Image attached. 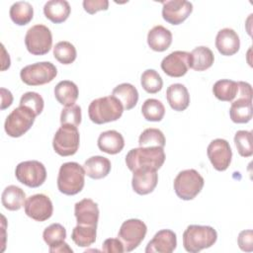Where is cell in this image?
Returning <instances> with one entry per match:
<instances>
[{"mask_svg":"<svg viewBox=\"0 0 253 253\" xmlns=\"http://www.w3.org/2000/svg\"><path fill=\"white\" fill-rule=\"evenodd\" d=\"M217 239L216 230L209 225H189L183 233V246L187 252L198 253L211 247Z\"/></svg>","mask_w":253,"mask_h":253,"instance_id":"obj_4","label":"cell"},{"mask_svg":"<svg viewBox=\"0 0 253 253\" xmlns=\"http://www.w3.org/2000/svg\"><path fill=\"white\" fill-rule=\"evenodd\" d=\"M25 44L28 51L34 55L46 54L52 45L50 30L42 24L31 27L26 33Z\"/></svg>","mask_w":253,"mask_h":253,"instance_id":"obj_8","label":"cell"},{"mask_svg":"<svg viewBox=\"0 0 253 253\" xmlns=\"http://www.w3.org/2000/svg\"><path fill=\"white\" fill-rule=\"evenodd\" d=\"M83 8L88 14H95L99 11H106L109 8L108 0H84Z\"/></svg>","mask_w":253,"mask_h":253,"instance_id":"obj_41","label":"cell"},{"mask_svg":"<svg viewBox=\"0 0 253 253\" xmlns=\"http://www.w3.org/2000/svg\"><path fill=\"white\" fill-rule=\"evenodd\" d=\"M97 236V226L77 224L71 233V239L79 247H88L95 243Z\"/></svg>","mask_w":253,"mask_h":253,"instance_id":"obj_32","label":"cell"},{"mask_svg":"<svg viewBox=\"0 0 253 253\" xmlns=\"http://www.w3.org/2000/svg\"><path fill=\"white\" fill-rule=\"evenodd\" d=\"M102 250L107 253H122L125 252L124 245L119 238H108L103 242Z\"/></svg>","mask_w":253,"mask_h":253,"instance_id":"obj_43","label":"cell"},{"mask_svg":"<svg viewBox=\"0 0 253 253\" xmlns=\"http://www.w3.org/2000/svg\"><path fill=\"white\" fill-rule=\"evenodd\" d=\"M48 251L50 253H65V252H68V253H72L73 250L69 247V245L66 243V242H61L53 247H49Z\"/></svg>","mask_w":253,"mask_h":253,"instance_id":"obj_45","label":"cell"},{"mask_svg":"<svg viewBox=\"0 0 253 253\" xmlns=\"http://www.w3.org/2000/svg\"><path fill=\"white\" fill-rule=\"evenodd\" d=\"M15 176L20 183L30 188H38L46 179V169L38 160L23 161L16 166Z\"/></svg>","mask_w":253,"mask_h":253,"instance_id":"obj_10","label":"cell"},{"mask_svg":"<svg viewBox=\"0 0 253 253\" xmlns=\"http://www.w3.org/2000/svg\"><path fill=\"white\" fill-rule=\"evenodd\" d=\"M99 208L97 203L91 199H83L74 206V215L77 224L97 226L99 220Z\"/></svg>","mask_w":253,"mask_h":253,"instance_id":"obj_17","label":"cell"},{"mask_svg":"<svg viewBox=\"0 0 253 253\" xmlns=\"http://www.w3.org/2000/svg\"><path fill=\"white\" fill-rule=\"evenodd\" d=\"M83 168L85 170V174L88 177L98 180L108 176L111 171L112 165L111 161L107 157L95 155L91 156L84 162Z\"/></svg>","mask_w":253,"mask_h":253,"instance_id":"obj_23","label":"cell"},{"mask_svg":"<svg viewBox=\"0 0 253 253\" xmlns=\"http://www.w3.org/2000/svg\"><path fill=\"white\" fill-rule=\"evenodd\" d=\"M36 117L29 108L19 106L6 118L4 129L9 136L20 137L32 127Z\"/></svg>","mask_w":253,"mask_h":253,"instance_id":"obj_9","label":"cell"},{"mask_svg":"<svg viewBox=\"0 0 253 253\" xmlns=\"http://www.w3.org/2000/svg\"><path fill=\"white\" fill-rule=\"evenodd\" d=\"M42 238L48 247H53L66 238V229L60 223H52L42 232Z\"/></svg>","mask_w":253,"mask_h":253,"instance_id":"obj_38","label":"cell"},{"mask_svg":"<svg viewBox=\"0 0 253 253\" xmlns=\"http://www.w3.org/2000/svg\"><path fill=\"white\" fill-rule=\"evenodd\" d=\"M54 58L62 64H71L77 56L75 46L66 41L58 42L53 47Z\"/></svg>","mask_w":253,"mask_h":253,"instance_id":"obj_35","label":"cell"},{"mask_svg":"<svg viewBox=\"0 0 253 253\" xmlns=\"http://www.w3.org/2000/svg\"><path fill=\"white\" fill-rule=\"evenodd\" d=\"M10 18L18 26L29 24L34 17V8L27 1L15 2L10 7Z\"/></svg>","mask_w":253,"mask_h":253,"instance_id":"obj_31","label":"cell"},{"mask_svg":"<svg viewBox=\"0 0 253 253\" xmlns=\"http://www.w3.org/2000/svg\"><path fill=\"white\" fill-rule=\"evenodd\" d=\"M79 90L77 85L70 80H62L54 87V97L57 102L65 107L72 106L78 99Z\"/></svg>","mask_w":253,"mask_h":253,"instance_id":"obj_26","label":"cell"},{"mask_svg":"<svg viewBox=\"0 0 253 253\" xmlns=\"http://www.w3.org/2000/svg\"><path fill=\"white\" fill-rule=\"evenodd\" d=\"M79 142L80 135L77 126L71 125H61L53 136L52 146L58 155L71 156L77 152Z\"/></svg>","mask_w":253,"mask_h":253,"instance_id":"obj_7","label":"cell"},{"mask_svg":"<svg viewBox=\"0 0 253 253\" xmlns=\"http://www.w3.org/2000/svg\"><path fill=\"white\" fill-rule=\"evenodd\" d=\"M165 136L163 132L154 127L145 128L139 135L138 144L140 147H163L165 146Z\"/></svg>","mask_w":253,"mask_h":253,"instance_id":"obj_34","label":"cell"},{"mask_svg":"<svg viewBox=\"0 0 253 253\" xmlns=\"http://www.w3.org/2000/svg\"><path fill=\"white\" fill-rule=\"evenodd\" d=\"M1 110H5L6 108L10 107L13 103V95L12 93L5 89V88H1Z\"/></svg>","mask_w":253,"mask_h":253,"instance_id":"obj_44","label":"cell"},{"mask_svg":"<svg viewBox=\"0 0 253 253\" xmlns=\"http://www.w3.org/2000/svg\"><path fill=\"white\" fill-rule=\"evenodd\" d=\"M25 213L36 221L48 219L53 212L50 199L44 194H36L29 197L24 205Z\"/></svg>","mask_w":253,"mask_h":253,"instance_id":"obj_13","label":"cell"},{"mask_svg":"<svg viewBox=\"0 0 253 253\" xmlns=\"http://www.w3.org/2000/svg\"><path fill=\"white\" fill-rule=\"evenodd\" d=\"M85 170L77 162H65L58 171L57 188L60 193L73 196L80 193L85 184Z\"/></svg>","mask_w":253,"mask_h":253,"instance_id":"obj_3","label":"cell"},{"mask_svg":"<svg viewBox=\"0 0 253 253\" xmlns=\"http://www.w3.org/2000/svg\"><path fill=\"white\" fill-rule=\"evenodd\" d=\"M141 114L146 121L160 122L165 115V107L157 99H147L141 106Z\"/></svg>","mask_w":253,"mask_h":253,"instance_id":"obj_33","label":"cell"},{"mask_svg":"<svg viewBox=\"0 0 253 253\" xmlns=\"http://www.w3.org/2000/svg\"><path fill=\"white\" fill-rule=\"evenodd\" d=\"M165 161L163 147H137L130 149L126 155V164L133 172L136 169L161 168Z\"/></svg>","mask_w":253,"mask_h":253,"instance_id":"obj_1","label":"cell"},{"mask_svg":"<svg viewBox=\"0 0 253 253\" xmlns=\"http://www.w3.org/2000/svg\"><path fill=\"white\" fill-rule=\"evenodd\" d=\"M177 247L176 233L170 229H161L155 233L153 238L147 243L146 253H171Z\"/></svg>","mask_w":253,"mask_h":253,"instance_id":"obj_18","label":"cell"},{"mask_svg":"<svg viewBox=\"0 0 253 253\" xmlns=\"http://www.w3.org/2000/svg\"><path fill=\"white\" fill-rule=\"evenodd\" d=\"M140 84L147 93L155 94L162 89L163 80L156 70L146 69L140 76Z\"/></svg>","mask_w":253,"mask_h":253,"instance_id":"obj_36","label":"cell"},{"mask_svg":"<svg viewBox=\"0 0 253 253\" xmlns=\"http://www.w3.org/2000/svg\"><path fill=\"white\" fill-rule=\"evenodd\" d=\"M215 47L221 55H233L240 47L239 36L230 28L221 29L215 37Z\"/></svg>","mask_w":253,"mask_h":253,"instance_id":"obj_19","label":"cell"},{"mask_svg":"<svg viewBox=\"0 0 253 253\" xmlns=\"http://www.w3.org/2000/svg\"><path fill=\"white\" fill-rule=\"evenodd\" d=\"M112 96L117 98L123 105L124 110H131L138 101L137 89L130 83H122L112 91Z\"/></svg>","mask_w":253,"mask_h":253,"instance_id":"obj_28","label":"cell"},{"mask_svg":"<svg viewBox=\"0 0 253 253\" xmlns=\"http://www.w3.org/2000/svg\"><path fill=\"white\" fill-rule=\"evenodd\" d=\"M97 144L101 151L114 155L123 150L125 146V139L119 131L110 129L101 132L98 137Z\"/></svg>","mask_w":253,"mask_h":253,"instance_id":"obj_21","label":"cell"},{"mask_svg":"<svg viewBox=\"0 0 253 253\" xmlns=\"http://www.w3.org/2000/svg\"><path fill=\"white\" fill-rule=\"evenodd\" d=\"M147 43L152 50L162 52L171 45L172 33L161 25L155 26L147 34Z\"/></svg>","mask_w":253,"mask_h":253,"instance_id":"obj_22","label":"cell"},{"mask_svg":"<svg viewBox=\"0 0 253 253\" xmlns=\"http://www.w3.org/2000/svg\"><path fill=\"white\" fill-rule=\"evenodd\" d=\"M205 184L203 176L195 169H186L178 173L174 180V191L184 201L195 199Z\"/></svg>","mask_w":253,"mask_h":253,"instance_id":"obj_5","label":"cell"},{"mask_svg":"<svg viewBox=\"0 0 253 253\" xmlns=\"http://www.w3.org/2000/svg\"><path fill=\"white\" fill-rule=\"evenodd\" d=\"M20 106H24L29 108L36 116H39L42 114L43 107H44V102L42 97L37 93V92H27L25 93L21 99H20Z\"/></svg>","mask_w":253,"mask_h":253,"instance_id":"obj_39","label":"cell"},{"mask_svg":"<svg viewBox=\"0 0 253 253\" xmlns=\"http://www.w3.org/2000/svg\"><path fill=\"white\" fill-rule=\"evenodd\" d=\"M208 157L217 171H225L232 158V151L227 140L223 138H215L211 141L207 149Z\"/></svg>","mask_w":253,"mask_h":253,"instance_id":"obj_12","label":"cell"},{"mask_svg":"<svg viewBox=\"0 0 253 253\" xmlns=\"http://www.w3.org/2000/svg\"><path fill=\"white\" fill-rule=\"evenodd\" d=\"M162 5L163 19L175 26L182 24L193 12V4L186 0H169Z\"/></svg>","mask_w":253,"mask_h":253,"instance_id":"obj_15","label":"cell"},{"mask_svg":"<svg viewBox=\"0 0 253 253\" xmlns=\"http://www.w3.org/2000/svg\"><path fill=\"white\" fill-rule=\"evenodd\" d=\"M81 108L78 105L68 106L62 109L60 114L61 125H71L78 126L81 123Z\"/></svg>","mask_w":253,"mask_h":253,"instance_id":"obj_40","label":"cell"},{"mask_svg":"<svg viewBox=\"0 0 253 253\" xmlns=\"http://www.w3.org/2000/svg\"><path fill=\"white\" fill-rule=\"evenodd\" d=\"M166 98L170 107L176 112L185 111L190 104L188 89L181 83L171 84L166 90Z\"/></svg>","mask_w":253,"mask_h":253,"instance_id":"obj_20","label":"cell"},{"mask_svg":"<svg viewBox=\"0 0 253 253\" xmlns=\"http://www.w3.org/2000/svg\"><path fill=\"white\" fill-rule=\"evenodd\" d=\"M234 143L237 151L242 157H250L253 154L252 131L237 130L234 135Z\"/></svg>","mask_w":253,"mask_h":253,"instance_id":"obj_37","label":"cell"},{"mask_svg":"<svg viewBox=\"0 0 253 253\" xmlns=\"http://www.w3.org/2000/svg\"><path fill=\"white\" fill-rule=\"evenodd\" d=\"M212 93L219 101L232 102L238 94V82L229 79L218 80L213 84Z\"/></svg>","mask_w":253,"mask_h":253,"instance_id":"obj_30","label":"cell"},{"mask_svg":"<svg viewBox=\"0 0 253 253\" xmlns=\"http://www.w3.org/2000/svg\"><path fill=\"white\" fill-rule=\"evenodd\" d=\"M214 61V55L208 46H197L190 52V68L196 71L209 69Z\"/></svg>","mask_w":253,"mask_h":253,"instance_id":"obj_27","label":"cell"},{"mask_svg":"<svg viewBox=\"0 0 253 253\" xmlns=\"http://www.w3.org/2000/svg\"><path fill=\"white\" fill-rule=\"evenodd\" d=\"M57 75V68L49 61L36 62L23 67L21 80L29 86H40L51 82Z\"/></svg>","mask_w":253,"mask_h":253,"instance_id":"obj_6","label":"cell"},{"mask_svg":"<svg viewBox=\"0 0 253 253\" xmlns=\"http://www.w3.org/2000/svg\"><path fill=\"white\" fill-rule=\"evenodd\" d=\"M1 46H2V52H3V56H2V67H1V70H2V71H4V70H6L7 68H9V67H10V63H11V61H10V56H9V54L6 52L4 45L2 44Z\"/></svg>","mask_w":253,"mask_h":253,"instance_id":"obj_46","label":"cell"},{"mask_svg":"<svg viewBox=\"0 0 253 253\" xmlns=\"http://www.w3.org/2000/svg\"><path fill=\"white\" fill-rule=\"evenodd\" d=\"M239 248L245 252L253 251V232L251 229L242 230L237 237Z\"/></svg>","mask_w":253,"mask_h":253,"instance_id":"obj_42","label":"cell"},{"mask_svg":"<svg viewBox=\"0 0 253 253\" xmlns=\"http://www.w3.org/2000/svg\"><path fill=\"white\" fill-rule=\"evenodd\" d=\"M132 190L138 195H147L153 192L158 182L157 170L136 169L132 172Z\"/></svg>","mask_w":253,"mask_h":253,"instance_id":"obj_16","label":"cell"},{"mask_svg":"<svg viewBox=\"0 0 253 253\" xmlns=\"http://www.w3.org/2000/svg\"><path fill=\"white\" fill-rule=\"evenodd\" d=\"M123 112V105L112 95L95 99L88 107L89 119L97 125L115 122L122 117Z\"/></svg>","mask_w":253,"mask_h":253,"instance_id":"obj_2","label":"cell"},{"mask_svg":"<svg viewBox=\"0 0 253 253\" xmlns=\"http://www.w3.org/2000/svg\"><path fill=\"white\" fill-rule=\"evenodd\" d=\"M1 201L6 210L19 211L26 203V193L20 187L10 185L4 189Z\"/></svg>","mask_w":253,"mask_h":253,"instance_id":"obj_29","label":"cell"},{"mask_svg":"<svg viewBox=\"0 0 253 253\" xmlns=\"http://www.w3.org/2000/svg\"><path fill=\"white\" fill-rule=\"evenodd\" d=\"M70 12V5L65 0H50L43 6V14L45 18L54 24H60L66 21Z\"/></svg>","mask_w":253,"mask_h":253,"instance_id":"obj_24","label":"cell"},{"mask_svg":"<svg viewBox=\"0 0 253 253\" xmlns=\"http://www.w3.org/2000/svg\"><path fill=\"white\" fill-rule=\"evenodd\" d=\"M161 69L170 77H182L190 68V52L175 50L161 61Z\"/></svg>","mask_w":253,"mask_h":253,"instance_id":"obj_14","label":"cell"},{"mask_svg":"<svg viewBox=\"0 0 253 253\" xmlns=\"http://www.w3.org/2000/svg\"><path fill=\"white\" fill-rule=\"evenodd\" d=\"M229 117L235 124H246L252 119V99L236 98L229 109Z\"/></svg>","mask_w":253,"mask_h":253,"instance_id":"obj_25","label":"cell"},{"mask_svg":"<svg viewBox=\"0 0 253 253\" xmlns=\"http://www.w3.org/2000/svg\"><path fill=\"white\" fill-rule=\"evenodd\" d=\"M146 232V224L140 219L130 218L124 221L120 227L118 238L122 241L125 252L134 250L142 242Z\"/></svg>","mask_w":253,"mask_h":253,"instance_id":"obj_11","label":"cell"}]
</instances>
